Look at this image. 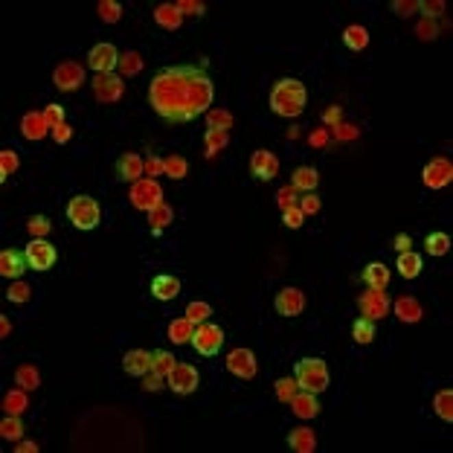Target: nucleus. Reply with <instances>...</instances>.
<instances>
[{
	"instance_id": "nucleus-1",
	"label": "nucleus",
	"mask_w": 453,
	"mask_h": 453,
	"mask_svg": "<svg viewBox=\"0 0 453 453\" xmlns=\"http://www.w3.org/2000/svg\"><path fill=\"white\" fill-rule=\"evenodd\" d=\"M215 82L206 64H171L149 82V105L166 125H189L212 108Z\"/></svg>"
},
{
	"instance_id": "nucleus-2",
	"label": "nucleus",
	"mask_w": 453,
	"mask_h": 453,
	"mask_svg": "<svg viewBox=\"0 0 453 453\" xmlns=\"http://www.w3.org/2000/svg\"><path fill=\"white\" fill-rule=\"evenodd\" d=\"M305 102H308V90L299 79H279L271 90V111L276 117L285 119H297L305 111Z\"/></svg>"
},
{
	"instance_id": "nucleus-3",
	"label": "nucleus",
	"mask_w": 453,
	"mask_h": 453,
	"mask_svg": "<svg viewBox=\"0 0 453 453\" xmlns=\"http://www.w3.org/2000/svg\"><path fill=\"white\" fill-rule=\"evenodd\" d=\"M297 384L305 393H314L320 395L323 389H328L332 384V375H328V366L323 358H302L297 363Z\"/></svg>"
},
{
	"instance_id": "nucleus-4",
	"label": "nucleus",
	"mask_w": 453,
	"mask_h": 453,
	"mask_svg": "<svg viewBox=\"0 0 453 453\" xmlns=\"http://www.w3.org/2000/svg\"><path fill=\"white\" fill-rule=\"evenodd\" d=\"M67 218H70V224L82 232L96 230L102 221L99 201L90 198V195H76V198H70V204H67Z\"/></svg>"
},
{
	"instance_id": "nucleus-5",
	"label": "nucleus",
	"mask_w": 453,
	"mask_h": 453,
	"mask_svg": "<svg viewBox=\"0 0 453 453\" xmlns=\"http://www.w3.org/2000/svg\"><path fill=\"white\" fill-rule=\"evenodd\" d=\"M128 201L134 204V210L151 212L154 206L163 201V186L157 183V177H140V180H134V183H131Z\"/></svg>"
},
{
	"instance_id": "nucleus-6",
	"label": "nucleus",
	"mask_w": 453,
	"mask_h": 453,
	"mask_svg": "<svg viewBox=\"0 0 453 453\" xmlns=\"http://www.w3.org/2000/svg\"><path fill=\"white\" fill-rule=\"evenodd\" d=\"M192 346L195 352L201 354V358H215L218 352H221L224 346V332H221V326H215V323H198L195 326V334H192Z\"/></svg>"
},
{
	"instance_id": "nucleus-7",
	"label": "nucleus",
	"mask_w": 453,
	"mask_h": 453,
	"mask_svg": "<svg viewBox=\"0 0 453 453\" xmlns=\"http://www.w3.org/2000/svg\"><path fill=\"white\" fill-rule=\"evenodd\" d=\"M90 88H93L96 102H102V105H114L122 99V93H125V84H122V79L117 73H99V76H93Z\"/></svg>"
},
{
	"instance_id": "nucleus-8",
	"label": "nucleus",
	"mask_w": 453,
	"mask_h": 453,
	"mask_svg": "<svg viewBox=\"0 0 453 453\" xmlns=\"http://www.w3.org/2000/svg\"><path fill=\"white\" fill-rule=\"evenodd\" d=\"M166 381H169V387H171V393H177V395H192L195 389H198L201 375H198V369H195L192 363H175V366H171V372L166 375Z\"/></svg>"
},
{
	"instance_id": "nucleus-9",
	"label": "nucleus",
	"mask_w": 453,
	"mask_h": 453,
	"mask_svg": "<svg viewBox=\"0 0 453 453\" xmlns=\"http://www.w3.org/2000/svg\"><path fill=\"white\" fill-rule=\"evenodd\" d=\"M119 50L111 41H102V44H93L90 53H88V67L99 76V73H114L119 67Z\"/></svg>"
},
{
	"instance_id": "nucleus-10",
	"label": "nucleus",
	"mask_w": 453,
	"mask_h": 453,
	"mask_svg": "<svg viewBox=\"0 0 453 453\" xmlns=\"http://www.w3.org/2000/svg\"><path fill=\"white\" fill-rule=\"evenodd\" d=\"M27 262H29V267L32 271H38V273H44V271H50V267L56 265V259H58V250L53 247L47 238H32L29 244H27Z\"/></svg>"
},
{
	"instance_id": "nucleus-11",
	"label": "nucleus",
	"mask_w": 453,
	"mask_h": 453,
	"mask_svg": "<svg viewBox=\"0 0 453 453\" xmlns=\"http://www.w3.org/2000/svg\"><path fill=\"white\" fill-rule=\"evenodd\" d=\"M53 82L61 93H76L84 84V67L79 61H61L53 73Z\"/></svg>"
},
{
	"instance_id": "nucleus-12",
	"label": "nucleus",
	"mask_w": 453,
	"mask_h": 453,
	"mask_svg": "<svg viewBox=\"0 0 453 453\" xmlns=\"http://www.w3.org/2000/svg\"><path fill=\"white\" fill-rule=\"evenodd\" d=\"M358 308H360V317H366V320H384L389 314V297L384 291L366 288V293L358 297Z\"/></svg>"
},
{
	"instance_id": "nucleus-13",
	"label": "nucleus",
	"mask_w": 453,
	"mask_h": 453,
	"mask_svg": "<svg viewBox=\"0 0 453 453\" xmlns=\"http://www.w3.org/2000/svg\"><path fill=\"white\" fill-rule=\"evenodd\" d=\"M227 369L236 378H241V381H250L259 372V363H256V354L250 349H232L227 354Z\"/></svg>"
},
{
	"instance_id": "nucleus-14",
	"label": "nucleus",
	"mask_w": 453,
	"mask_h": 453,
	"mask_svg": "<svg viewBox=\"0 0 453 453\" xmlns=\"http://www.w3.org/2000/svg\"><path fill=\"white\" fill-rule=\"evenodd\" d=\"M421 180H424L427 189H445L448 183L453 180L450 160H448V157H436V160H430L424 166V171H421Z\"/></svg>"
},
{
	"instance_id": "nucleus-15",
	"label": "nucleus",
	"mask_w": 453,
	"mask_h": 453,
	"mask_svg": "<svg viewBox=\"0 0 453 453\" xmlns=\"http://www.w3.org/2000/svg\"><path fill=\"white\" fill-rule=\"evenodd\" d=\"M250 175L256 180H262V183L273 180L279 175V157L273 151H267V149L253 151V157H250Z\"/></svg>"
},
{
	"instance_id": "nucleus-16",
	"label": "nucleus",
	"mask_w": 453,
	"mask_h": 453,
	"mask_svg": "<svg viewBox=\"0 0 453 453\" xmlns=\"http://www.w3.org/2000/svg\"><path fill=\"white\" fill-rule=\"evenodd\" d=\"M143 171H145V160H143L140 154L125 151L122 157H117V166H114L117 180H122V183H134V180H140V177H143Z\"/></svg>"
},
{
	"instance_id": "nucleus-17",
	"label": "nucleus",
	"mask_w": 453,
	"mask_h": 453,
	"mask_svg": "<svg viewBox=\"0 0 453 453\" xmlns=\"http://www.w3.org/2000/svg\"><path fill=\"white\" fill-rule=\"evenodd\" d=\"M273 305H276V311L282 317H297V314L305 311V293L299 288H282L276 293Z\"/></svg>"
},
{
	"instance_id": "nucleus-18",
	"label": "nucleus",
	"mask_w": 453,
	"mask_h": 453,
	"mask_svg": "<svg viewBox=\"0 0 453 453\" xmlns=\"http://www.w3.org/2000/svg\"><path fill=\"white\" fill-rule=\"evenodd\" d=\"M27 253H21L15 247H6L3 253H0V273H3L6 279H21L23 273H27Z\"/></svg>"
},
{
	"instance_id": "nucleus-19",
	"label": "nucleus",
	"mask_w": 453,
	"mask_h": 453,
	"mask_svg": "<svg viewBox=\"0 0 453 453\" xmlns=\"http://www.w3.org/2000/svg\"><path fill=\"white\" fill-rule=\"evenodd\" d=\"M53 128H50V122H47V117H44V111H29V114H23L21 117V134L27 140H44L47 134H50Z\"/></svg>"
},
{
	"instance_id": "nucleus-20",
	"label": "nucleus",
	"mask_w": 453,
	"mask_h": 453,
	"mask_svg": "<svg viewBox=\"0 0 453 453\" xmlns=\"http://www.w3.org/2000/svg\"><path fill=\"white\" fill-rule=\"evenodd\" d=\"M122 369H125V375H131V378H143L145 372H151V352H145V349L128 352L125 358H122Z\"/></svg>"
},
{
	"instance_id": "nucleus-21",
	"label": "nucleus",
	"mask_w": 453,
	"mask_h": 453,
	"mask_svg": "<svg viewBox=\"0 0 453 453\" xmlns=\"http://www.w3.org/2000/svg\"><path fill=\"white\" fill-rule=\"evenodd\" d=\"M149 288H151V297H154V299L169 302V299H175L177 293H180V279L171 276V273H160V276L151 279Z\"/></svg>"
},
{
	"instance_id": "nucleus-22",
	"label": "nucleus",
	"mask_w": 453,
	"mask_h": 453,
	"mask_svg": "<svg viewBox=\"0 0 453 453\" xmlns=\"http://www.w3.org/2000/svg\"><path fill=\"white\" fill-rule=\"evenodd\" d=\"M393 311H395V317H398V320H401V323H407V326L419 323V320H421V314H424L421 302L415 299V297H410V293H404V297H398V299H395Z\"/></svg>"
},
{
	"instance_id": "nucleus-23",
	"label": "nucleus",
	"mask_w": 453,
	"mask_h": 453,
	"mask_svg": "<svg viewBox=\"0 0 453 453\" xmlns=\"http://www.w3.org/2000/svg\"><path fill=\"white\" fill-rule=\"evenodd\" d=\"M291 186L297 189V192H314L317 186H320V171H317L314 166H299V169H293Z\"/></svg>"
},
{
	"instance_id": "nucleus-24",
	"label": "nucleus",
	"mask_w": 453,
	"mask_h": 453,
	"mask_svg": "<svg viewBox=\"0 0 453 453\" xmlns=\"http://www.w3.org/2000/svg\"><path fill=\"white\" fill-rule=\"evenodd\" d=\"M288 448L293 453H311L317 448L314 430H308V427H293V430L288 433Z\"/></svg>"
},
{
	"instance_id": "nucleus-25",
	"label": "nucleus",
	"mask_w": 453,
	"mask_h": 453,
	"mask_svg": "<svg viewBox=\"0 0 453 453\" xmlns=\"http://www.w3.org/2000/svg\"><path fill=\"white\" fill-rule=\"evenodd\" d=\"M291 407L299 419H314V415H320V401H317L314 393H305V389L291 398Z\"/></svg>"
},
{
	"instance_id": "nucleus-26",
	"label": "nucleus",
	"mask_w": 453,
	"mask_h": 453,
	"mask_svg": "<svg viewBox=\"0 0 453 453\" xmlns=\"http://www.w3.org/2000/svg\"><path fill=\"white\" fill-rule=\"evenodd\" d=\"M171 218H175V212H171V206L166 201H160L154 206V210L149 212V227H151V236L154 238H160L163 236V230L171 224Z\"/></svg>"
},
{
	"instance_id": "nucleus-27",
	"label": "nucleus",
	"mask_w": 453,
	"mask_h": 453,
	"mask_svg": "<svg viewBox=\"0 0 453 453\" xmlns=\"http://www.w3.org/2000/svg\"><path fill=\"white\" fill-rule=\"evenodd\" d=\"M192 334H195V323L189 320L186 314L169 323V340L175 343V346H183V343H192Z\"/></svg>"
},
{
	"instance_id": "nucleus-28",
	"label": "nucleus",
	"mask_w": 453,
	"mask_h": 453,
	"mask_svg": "<svg viewBox=\"0 0 453 453\" xmlns=\"http://www.w3.org/2000/svg\"><path fill=\"white\" fill-rule=\"evenodd\" d=\"M363 282H366V288L384 291V288L389 285V267H387V265H381V262L366 265V271H363Z\"/></svg>"
},
{
	"instance_id": "nucleus-29",
	"label": "nucleus",
	"mask_w": 453,
	"mask_h": 453,
	"mask_svg": "<svg viewBox=\"0 0 453 453\" xmlns=\"http://www.w3.org/2000/svg\"><path fill=\"white\" fill-rule=\"evenodd\" d=\"M343 44H346L352 53H360L369 47V32H366V27H360V23H352V27L343 29Z\"/></svg>"
},
{
	"instance_id": "nucleus-30",
	"label": "nucleus",
	"mask_w": 453,
	"mask_h": 453,
	"mask_svg": "<svg viewBox=\"0 0 453 453\" xmlns=\"http://www.w3.org/2000/svg\"><path fill=\"white\" fill-rule=\"evenodd\" d=\"M154 21L160 23L163 29H180L183 15H180L177 3H163V6H157V9H154Z\"/></svg>"
},
{
	"instance_id": "nucleus-31",
	"label": "nucleus",
	"mask_w": 453,
	"mask_h": 453,
	"mask_svg": "<svg viewBox=\"0 0 453 453\" xmlns=\"http://www.w3.org/2000/svg\"><path fill=\"white\" fill-rule=\"evenodd\" d=\"M15 384L21 389H27V393H32V389H38L41 387V372H38V366H32V363H23L15 369Z\"/></svg>"
},
{
	"instance_id": "nucleus-32",
	"label": "nucleus",
	"mask_w": 453,
	"mask_h": 453,
	"mask_svg": "<svg viewBox=\"0 0 453 453\" xmlns=\"http://www.w3.org/2000/svg\"><path fill=\"white\" fill-rule=\"evenodd\" d=\"M421 267H424V262H421V256L415 253V250L398 253V273H401L404 279H415V276L421 273Z\"/></svg>"
},
{
	"instance_id": "nucleus-33",
	"label": "nucleus",
	"mask_w": 453,
	"mask_h": 453,
	"mask_svg": "<svg viewBox=\"0 0 453 453\" xmlns=\"http://www.w3.org/2000/svg\"><path fill=\"white\" fill-rule=\"evenodd\" d=\"M352 340L358 343V346H369V343L375 340V320L358 317V320L352 323Z\"/></svg>"
},
{
	"instance_id": "nucleus-34",
	"label": "nucleus",
	"mask_w": 453,
	"mask_h": 453,
	"mask_svg": "<svg viewBox=\"0 0 453 453\" xmlns=\"http://www.w3.org/2000/svg\"><path fill=\"white\" fill-rule=\"evenodd\" d=\"M433 410L442 421H453V389H439L433 395Z\"/></svg>"
},
{
	"instance_id": "nucleus-35",
	"label": "nucleus",
	"mask_w": 453,
	"mask_h": 453,
	"mask_svg": "<svg viewBox=\"0 0 453 453\" xmlns=\"http://www.w3.org/2000/svg\"><path fill=\"white\" fill-rule=\"evenodd\" d=\"M232 114L227 111V108H210L206 111V125H210V131H230L232 128Z\"/></svg>"
},
{
	"instance_id": "nucleus-36",
	"label": "nucleus",
	"mask_w": 453,
	"mask_h": 453,
	"mask_svg": "<svg viewBox=\"0 0 453 453\" xmlns=\"http://www.w3.org/2000/svg\"><path fill=\"white\" fill-rule=\"evenodd\" d=\"M175 363H177V360H175V354H171V352H166V349L151 352V372H154V375L166 378V375L171 372V366H175Z\"/></svg>"
},
{
	"instance_id": "nucleus-37",
	"label": "nucleus",
	"mask_w": 453,
	"mask_h": 453,
	"mask_svg": "<svg viewBox=\"0 0 453 453\" xmlns=\"http://www.w3.org/2000/svg\"><path fill=\"white\" fill-rule=\"evenodd\" d=\"M0 436L6 439V442H18V439H23V421L21 415H6L3 421H0Z\"/></svg>"
},
{
	"instance_id": "nucleus-38",
	"label": "nucleus",
	"mask_w": 453,
	"mask_h": 453,
	"mask_svg": "<svg viewBox=\"0 0 453 453\" xmlns=\"http://www.w3.org/2000/svg\"><path fill=\"white\" fill-rule=\"evenodd\" d=\"M143 67H145V61H143L140 53L128 50V53L119 56V73L122 76H137V73H143Z\"/></svg>"
},
{
	"instance_id": "nucleus-39",
	"label": "nucleus",
	"mask_w": 453,
	"mask_h": 453,
	"mask_svg": "<svg viewBox=\"0 0 453 453\" xmlns=\"http://www.w3.org/2000/svg\"><path fill=\"white\" fill-rule=\"evenodd\" d=\"M424 250L430 256H445L450 250V236L448 232H430V236L424 238Z\"/></svg>"
},
{
	"instance_id": "nucleus-40",
	"label": "nucleus",
	"mask_w": 453,
	"mask_h": 453,
	"mask_svg": "<svg viewBox=\"0 0 453 453\" xmlns=\"http://www.w3.org/2000/svg\"><path fill=\"white\" fill-rule=\"evenodd\" d=\"M27 404H29L27 401V389L18 387V389H12V393L3 398V410L12 413V415H21L23 410H27Z\"/></svg>"
},
{
	"instance_id": "nucleus-41",
	"label": "nucleus",
	"mask_w": 453,
	"mask_h": 453,
	"mask_svg": "<svg viewBox=\"0 0 453 453\" xmlns=\"http://www.w3.org/2000/svg\"><path fill=\"white\" fill-rule=\"evenodd\" d=\"M29 297H32V288L23 282V279H15L12 282V288L6 291V299L9 302H15V305H23V302H29Z\"/></svg>"
},
{
	"instance_id": "nucleus-42",
	"label": "nucleus",
	"mask_w": 453,
	"mask_h": 453,
	"mask_svg": "<svg viewBox=\"0 0 453 453\" xmlns=\"http://www.w3.org/2000/svg\"><path fill=\"white\" fill-rule=\"evenodd\" d=\"M18 166H21L18 151H12V149H3V151H0V177L6 180L9 175H15Z\"/></svg>"
},
{
	"instance_id": "nucleus-43",
	"label": "nucleus",
	"mask_w": 453,
	"mask_h": 453,
	"mask_svg": "<svg viewBox=\"0 0 453 453\" xmlns=\"http://www.w3.org/2000/svg\"><path fill=\"white\" fill-rule=\"evenodd\" d=\"M27 230L32 232V238H47L50 236V230H53V221L47 215H32L27 221Z\"/></svg>"
},
{
	"instance_id": "nucleus-44",
	"label": "nucleus",
	"mask_w": 453,
	"mask_h": 453,
	"mask_svg": "<svg viewBox=\"0 0 453 453\" xmlns=\"http://www.w3.org/2000/svg\"><path fill=\"white\" fill-rule=\"evenodd\" d=\"M163 163H166V175H169V177H175V180H180V177L189 171V163L183 160L180 154H169Z\"/></svg>"
},
{
	"instance_id": "nucleus-45",
	"label": "nucleus",
	"mask_w": 453,
	"mask_h": 453,
	"mask_svg": "<svg viewBox=\"0 0 453 453\" xmlns=\"http://www.w3.org/2000/svg\"><path fill=\"white\" fill-rule=\"evenodd\" d=\"M186 317L198 326V323H206L212 317V305L210 302H189V308H186Z\"/></svg>"
},
{
	"instance_id": "nucleus-46",
	"label": "nucleus",
	"mask_w": 453,
	"mask_h": 453,
	"mask_svg": "<svg viewBox=\"0 0 453 453\" xmlns=\"http://www.w3.org/2000/svg\"><path fill=\"white\" fill-rule=\"evenodd\" d=\"M297 389H299L297 378H279V381H276V398L285 401V404H291V398L297 395Z\"/></svg>"
},
{
	"instance_id": "nucleus-47",
	"label": "nucleus",
	"mask_w": 453,
	"mask_h": 453,
	"mask_svg": "<svg viewBox=\"0 0 453 453\" xmlns=\"http://www.w3.org/2000/svg\"><path fill=\"white\" fill-rule=\"evenodd\" d=\"M99 18L105 23H117L122 18V6L117 3V0H102V3H99Z\"/></svg>"
},
{
	"instance_id": "nucleus-48",
	"label": "nucleus",
	"mask_w": 453,
	"mask_h": 453,
	"mask_svg": "<svg viewBox=\"0 0 453 453\" xmlns=\"http://www.w3.org/2000/svg\"><path fill=\"white\" fill-rule=\"evenodd\" d=\"M227 145V131H210L206 134V157H215L218 149Z\"/></svg>"
},
{
	"instance_id": "nucleus-49",
	"label": "nucleus",
	"mask_w": 453,
	"mask_h": 453,
	"mask_svg": "<svg viewBox=\"0 0 453 453\" xmlns=\"http://www.w3.org/2000/svg\"><path fill=\"white\" fill-rule=\"evenodd\" d=\"M302 221H305V215H302L299 206H288V210H282V224L288 230H299Z\"/></svg>"
},
{
	"instance_id": "nucleus-50",
	"label": "nucleus",
	"mask_w": 453,
	"mask_h": 453,
	"mask_svg": "<svg viewBox=\"0 0 453 453\" xmlns=\"http://www.w3.org/2000/svg\"><path fill=\"white\" fill-rule=\"evenodd\" d=\"M320 198H317L314 192H305V198L299 201V210H302V215H314V212H320Z\"/></svg>"
},
{
	"instance_id": "nucleus-51",
	"label": "nucleus",
	"mask_w": 453,
	"mask_h": 453,
	"mask_svg": "<svg viewBox=\"0 0 453 453\" xmlns=\"http://www.w3.org/2000/svg\"><path fill=\"white\" fill-rule=\"evenodd\" d=\"M44 117H47V122H50V128H56V125H64V108L61 105H47V111H44Z\"/></svg>"
},
{
	"instance_id": "nucleus-52",
	"label": "nucleus",
	"mask_w": 453,
	"mask_h": 453,
	"mask_svg": "<svg viewBox=\"0 0 453 453\" xmlns=\"http://www.w3.org/2000/svg\"><path fill=\"white\" fill-rule=\"evenodd\" d=\"M297 198H299V192L293 189V186L279 189V195H276V201H279V206H282V210H288V206H297Z\"/></svg>"
},
{
	"instance_id": "nucleus-53",
	"label": "nucleus",
	"mask_w": 453,
	"mask_h": 453,
	"mask_svg": "<svg viewBox=\"0 0 453 453\" xmlns=\"http://www.w3.org/2000/svg\"><path fill=\"white\" fill-rule=\"evenodd\" d=\"M143 389H145V393H160V389H163V378L154 375V372H145L143 375Z\"/></svg>"
},
{
	"instance_id": "nucleus-54",
	"label": "nucleus",
	"mask_w": 453,
	"mask_h": 453,
	"mask_svg": "<svg viewBox=\"0 0 453 453\" xmlns=\"http://www.w3.org/2000/svg\"><path fill=\"white\" fill-rule=\"evenodd\" d=\"M70 137H73V128L67 125V122H64V125H56V128H53V140H56L58 145L70 143Z\"/></svg>"
},
{
	"instance_id": "nucleus-55",
	"label": "nucleus",
	"mask_w": 453,
	"mask_h": 453,
	"mask_svg": "<svg viewBox=\"0 0 453 453\" xmlns=\"http://www.w3.org/2000/svg\"><path fill=\"white\" fill-rule=\"evenodd\" d=\"M180 15H204V3H192V0H183V3H177Z\"/></svg>"
},
{
	"instance_id": "nucleus-56",
	"label": "nucleus",
	"mask_w": 453,
	"mask_h": 453,
	"mask_svg": "<svg viewBox=\"0 0 453 453\" xmlns=\"http://www.w3.org/2000/svg\"><path fill=\"white\" fill-rule=\"evenodd\" d=\"M145 171H149L151 177H157V175H166V163L160 160V157H151V160H145Z\"/></svg>"
},
{
	"instance_id": "nucleus-57",
	"label": "nucleus",
	"mask_w": 453,
	"mask_h": 453,
	"mask_svg": "<svg viewBox=\"0 0 453 453\" xmlns=\"http://www.w3.org/2000/svg\"><path fill=\"white\" fill-rule=\"evenodd\" d=\"M419 9L424 12V15L436 18V15H442V12H445V3H433V0H424V3H419Z\"/></svg>"
},
{
	"instance_id": "nucleus-58",
	"label": "nucleus",
	"mask_w": 453,
	"mask_h": 453,
	"mask_svg": "<svg viewBox=\"0 0 453 453\" xmlns=\"http://www.w3.org/2000/svg\"><path fill=\"white\" fill-rule=\"evenodd\" d=\"M393 12H398V15H415V12H419V3H401V0H395Z\"/></svg>"
},
{
	"instance_id": "nucleus-59",
	"label": "nucleus",
	"mask_w": 453,
	"mask_h": 453,
	"mask_svg": "<svg viewBox=\"0 0 453 453\" xmlns=\"http://www.w3.org/2000/svg\"><path fill=\"white\" fill-rule=\"evenodd\" d=\"M15 450H18V453H35V450H38V445L29 442V439H18V442H15Z\"/></svg>"
},
{
	"instance_id": "nucleus-60",
	"label": "nucleus",
	"mask_w": 453,
	"mask_h": 453,
	"mask_svg": "<svg viewBox=\"0 0 453 453\" xmlns=\"http://www.w3.org/2000/svg\"><path fill=\"white\" fill-rule=\"evenodd\" d=\"M410 244H413L410 236H398V238H395V250H398V253H407V250H410Z\"/></svg>"
},
{
	"instance_id": "nucleus-61",
	"label": "nucleus",
	"mask_w": 453,
	"mask_h": 453,
	"mask_svg": "<svg viewBox=\"0 0 453 453\" xmlns=\"http://www.w3.org/2000/svg\"><path fill=\"white\" fill-rule=\"evenodd\" d=\"M328 137H326V131H314V137H311V145H326Z\"/></svg>"
},
{
	"instance_id": "nucleus-62",
	"label": "nucleus",
	"mask_w": 453,
	"mask_h": 453,
	"mask_svg": "<svg viewBox=\"0 0 453 453\" xmlns=\"http://www.w3.org/2000/svg\"><path fill=\"white\" fill-rule=\"evenodd\" d=\"M9 332H12V323H9V317H0V334L6 337Z\"/></svg>"
},
{
	"instance_id": "nucleus-63",
	"label": "nucleus",
	"mask_w": 453,
	"mask_h": 453,
	"mask_svg": "<svg viewBox=\"0 0 453 453\" xmlns=\"http://www.w3.org/2000/svg\"><path fill=\"white\" fill-rule=\"evenodd\" d=\"M340 119V111L337 108H328V114H326V122H337Z\"/></svg>"
}]
</instances>
